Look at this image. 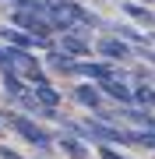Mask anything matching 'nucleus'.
Segmentation results:
<instances>
[{
    "mask_svg": "<svg viewBox=\"0 0 155 159\" xmlns=\"http://www.w3.org/2000/svg\"><path fill=\"white\" fill-rule=\"evenodd\" d=\"M4 120H11V127L25 138V142H32V145H39V148H46V145H50V134H46L39 124H32V120H25V117H18V113L4 117Z\"/></svg>",
    "mask_w": 155,
    "mask_h": 159,
    "instance_id": "nucleus-1",
    "label": "nucleus"
},
{
    "mask_svg": "<svg viewBox=\"0 0 155 159\" xmlns=\"http://www.w3.org/2000/svg\"><path fill=\"white\" fill-rule=\"evenodd\" d=\"M63 50H67L71 57H88V53H92V46L81 39V29L74 25L71 32H63Z\"/></svg>",
    "mask_w": 155,
    "mask_h": 159,
    "instance_id": "nucleus-2",
    "label": "nucleus"
},
{
    "mask_svg": "<svg viewBox=\"0 0 155 159\" xmlns=\"http://www.w3.org/2000/svg\"><path fill=\"white\" fill-rule=\"evenodd\" d=\"M99 53H102L106 60H127L131 57V46H127L123 39H102L99 43Z\"/></svg>",
    "mask_w": 155,
    "mask_h": 159,
    "instance_id": "nucleus-3",
    "label": "nucleus"
},
{
    "mask_svg": "<svg viewBox=\"0 0 155 159\" xmlns=\"http://www.w3.org/2000/svg\"><path fill=\"white\" fill-rule=\"evenodd\" d=\"M102 92H106V96H113L116 102H134V92L127 89L120 78H106V81H102Z\"/></svg>",
    "mask_w": 155,
    "mask_h": 159,
    "instance_id": "nucleus-4",
    "label": "nucleus"
},
{
    "mask_svg": "<svg viewBox=\"0 0 155 159\" xmlns=\"http://www.w3.org/2000/svg\"><path fill=\"white\" fill-rule=\"evenodd\" d=\"M74 71H78V74H85V78H95V81H106V78H116L109 64H74Z\"/></svg>",
    "mask_w": 155,
    "mask_h": 159,
    "instance_id": "nucleus-5",
    "label": "nucleus"
},
{
    "mask_svg": "<svg viewBox=\"0 0 155 159\" xmlns=\"http://www.w3.org/2000/svg\"><path fill=\"white\" fill-rule=\"evenodd\" d=\"M4 92H7L11 99H21L25 92H28V89H25V81L18 78V71H14V67H4Z\"/></svg>",
    "mask_w": 155,
    "mask_h": 159,
    "instance_id": "nucleus-6",
    "label": "nucleus"
},
{
    "mask_svg": "<svg viewBox=\"0 0 155 159\" xmlns=\"http://www.w3.org/2000/svg\"><path fill=\"white\" fill-rule=\"evenodd\" d=\"M46 64H50L53 71H63V74H71V71H74V57H71L67 50H53L50 57H46Z\"/></svg>",
    "mask_w": 155,
    "mask_h": 159,
    "instance_id": "nucleus-7",
    "label": "nucleus"
},
{
    "mask_svg": "<svg viewBox=\"0 0 155 159\" xmlns=\"http://www.w3.org/2000/svg\"><path fill=\"white\" fill-rule=\"evenodd\" d=\"M0 35H4L11 46H21V50L35 46V35H32V32H21V29H0Z\"/></svg>",
    "mask_w": 155,
    "mask_h": 159,
    "instance_id": "nucleus-8",
    "label": "nucleus"
},
{
    "mask_svg": "<svg viewBox=\"0 0 155 159\" xmlns=\"http://www.w3.org/2000/svg\"><path fill=\"white\" fill-rule=\"evenodd\" d=\"M74 99L81 102V106L99 110V89H95V85H78V89H74Z\"/></svg>",
    "mask_w": 155,
    "mask_h": 159,
    "instance_id": "nucleus-9",
    "label": "nucleus"
},
{
    "mask_svg": "<svg viewBox=\"0 0 155 159\" xmlns=\"http://www.w3.org/2000/svg\"><path fill=\"white\" fill-rule=\"evenodd\" d=\"M35 99L42 102V106H57L60 102V92L50 85V81H39V85H35Z\"/></svg>",
    "mask_w": 155,
    "mask_h": 159,
    "instance_id": "nucleus-10",
    "label": "nucleus"
},
{
    "mask_svg": "<svg viewBox=\"0 0 155 159\" xmlns=\"http://www.w3.org/2000/svg\"><path fill=\"white\" fill-rule=\"evenodd\" d=\"M123 11L134 18V21H141V25H155V14L148 11V7H141V4H123Z\"/></svg>",
    "mask_w": 155,
    "mask_h": 159,
    "instance_id": "nucleus-11",
    "label": "nucleus"
},
{
    "mask_svg": "<svg viewBox=\"0 0 155 159\" xmlns=\"http://www.w3.org/2000/svg\"><path fill=\"white\" fill-rule=\"evenodd\" d=\"M60 148L67 152L71 159H88V152H85V145L78 142V138H60Z\"/></svg>",
    "mask_w": 155,
    "mask_h": 159,
    "instance_id": "nucleus-12",
    "label": "nucleus"
},
{
    "mask_svg": "<svg viewBox=\"0 0 155 159\" xmlns=\"http://www.w3.org/2000/svg\"><path fill=\"white\" fill-rule=\"evenodd\" d=\"M127 142H134V145H148V148H155V127H148V131H127Z\"/></svg>",
    "mask_w": 155,
    "mask_h": 159,
    "instance_id": "nucleus-13",
    "label": "nucleus"
},
{
    "mask_svg": "<svg viewBox=\"0 0 155 159\" xmlns=\"http://www.w3.org/2000/svg\"><path fill=\"white\" fill-rule=\"evenodd\" d=\"M134 99H138L141 106H152V102H155V89H148V85H138V89H134Z\"/></svg>",
    "mask_w": 155,
    "mask_h": 159,
    "instance_id": "nucleus-14",
    "label": "nucleus"
},
{
    "mask_svg": "<svg viewBox=\"0 0 155 159\" xmlns=\"http://www.w3.org/2000/svg\"><path fill=\"white\" fill-rule=\"evenodd\" d=\"M99 156H102V159H127V156H120L116 148H109V145H102V148H99Z\"/></svg>",
    "mask_w": 155,
    "mask_h": 159,
    "instance_id": "nucleus-15",
    "label": "nucleus"
},
{
    "mask_svg": "<svg viewBox=\"0 0 155 159\" xmlns=\"http://www.w3.org/2000/svg\"><path fill=\"white\" fill-rule=\"evenodd\" d=\"M116 32H120V35H127V39H134V43H141V39H144V35H138L134 29H127V25H123V29H116Z\"/></svg>",
    "mask_w": 155,
    "mask_h": 159,
    "instance_id": "nucleus-16",
    "label": "nucleus"
},
{
    "mask_svg": "<svg viewBox=\"0 0 155 159\" xmlns=\"http://www.w3.org/2000/svg\"><path fill=\"white\" fill-rule=\"evenodd\" d=\"M0 159H21V156H18L14 148H7V145H0Z\"/></svg>",
    "mask_w": 155,
    "mask_h": 159,
    "instance_id": "nucleus-17",
    "label": "nucleus"
},
{
    "mask_svg": "<svg viewBox=\"0 0 155 159\" xmlns=\"http://www.w3.org/2000/svg\"><path fill=\"white\" fill-rule=\"evenodd\" d=\"M0 67H7V50H0Z\"/></svg>",
    "mask_w": 155,
    "mask_h": 159,
    "instance_id": "nucleus-18",
    "label": "nucleus"
},
{
    "mask_svg": "<svg viewBox=\"0 0 155 159\" xmlns=\"http://www.w3.org/2000/svg\"><path fill=\"white\" fill-rule=\"evenodd\" d=\"M4 127H7V124H4V117H0V134H4Z\"/></svg>",
    "mask_w": 155,
    "mask_h": 159,
    "instance_id": "nucleus-19",
    "label": "nucleus"
}]
</instances>
